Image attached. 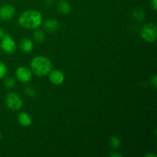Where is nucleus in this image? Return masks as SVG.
I'll return each mask as SVG.
<instances>
[{
	"instance_id": "nucleus-8",
	"label": "nucleus",
	"mask_w": 157,
	"mask_h": 157,
	"mask_svg": "<svg viewBox=\"0 0 157 157\" xmlns=\"http://www.w3.org/2000/svg\"><path fill=\"white\" fill-rule=\"evenodd\" d=\"M50 75H49V79H50L51 82L54 84H62L63 81L64 80V75L61 71L58 70H54L51 71Z\"/></svg>"
},
{
	"instance_id": "nucleus-20",
	"label": "nucleus",
	"mask_w": 157,
	"mask_h": 157,
	"mask_svg": "<svg viewBox=\"0 0 157 157\" xmlns=\"http://www.w3.org/2000/svg\"><path fill=\"white\" fill-rule=\"evenodd\" d=\"M151 7L154 11H156L157 0H151Z\"/></svg>"
},
{
	"instance_id": "nucleus-3",
	"label": "nucleus",
	"mask_w": 157,
	"mask_h": 157,
	"mask_svg": "<svg viewBox=\"0 0 157 157\" xmlns=\"http://www.w3.org/2000/svg\"><path fill=\"white\" fill-rule=\"evenodd\" d=\"M141 36L143 39L147 42H154L157 38V29L156 25L152 22L146 24L141 29Z\"/></svg>"
},
{
	"instance_id": "nucleus-22",
	"label": "nucleus",
	"mask_w": 157,
	"mask_h": 157,
	"mask_svg": "<svg viewBox=\"0 0 157 157\" xmlns=\"http://www.w3.org/2000/svg\"><path fill=\"white\" fill-rule=\"evenodd\" d=\"M4 35H5V33H4V32H3V30L2 29H0V39H2V38H3Z\"/></svg>"
},
{
	"instance_id": "nucleus-4",
	"label": "nucleus",
	"mask_w": 157,
	"mask_h": 157,
	"mask_svg": "<svg viewBox=\"0 0 157 157\" xmlns=\"http://www.w3.org/2000/svg\"><path fill=\"white\" fill-rule=\"evenodd\" d=\"M6 104L7 107L12 110H18L22 107V100L16 93L8 94L6 98Z\"/></svg>"
},
{
	"instance_id": "nucleus-23",
	"label": "nucleus",
	"mask_w": 157,
	"mask_h": 157,
	"mask_svg": "<svg viewBox=\"0 0 157 157\" xmlns=\"http://www.w3.org/2000/svg\"><path fill=\"white\" fill-rule=\"evenodd\" d=\"M146 156H147V157H150V156L156 157V154H152V153H149V154L146 155Z\"/></svg>"
},
{
	"instance_id": "nucleus-14",
	"label": "nucleus",
	"mask_w": 157,
	"mask_h": 157,
	"mask_svg": "<svg viewBox=\"0 0 157 157\" xmlns=\"http://www.w3.org/2000/svg\"><path fill=\"white\" fill-rule=\"evenodd\" d=\"M110 144L113 149H117L121 145V140L118 136H113L110 140Z\"/></svg>"
},
{
	"instance_id": "nucleus-6",
	"label": "nucleus",
	"mask_w": 157,
	"mask_h": 157,
	"mask_svg": "<svg viewBox=\"0 0 157 157\" xmlns=\"http://www.w3.org/2000/svg\"><path fill=\"white\" fill-rule=\"evenodd\" d=\"M16 78L18 81L23 83H27L32 79V72L28 67H20L16 71Z\"/></svg>"
},
{
	"instance_id": "nucleus-11",
	"label": "nucleus",
	"mask_w": 157,
	"mask_h": 157,
	"mask_svg": "<svg viewBox=\"0 0 157 157\" xmlns=\"http://www.w3.org/2000/svg\"><path fill=\"white\" fill-rule=\"evenodd\" d=\"M58 10L61 14H68L71 11V6L68 2L61 0L58 4Z\"/></svg>"
},
{
	"instance_id": "nucleus-9",
	"label": "nucleus",
	"mask_w": 157,
	"mask_h": 157,
	"mask_svg": "<svg viewBox=\"0 0 157 157\" xmlns=\"http://www.w3.org/2000/svg\"><path fill=\"white\" fill-rule=\"evenodd\" d=\"M59 26V22L54 18H48L43 22V27L48 32H55L56 30H58Z\"/></svg>"
},
{
	"instance_id": "nucleus-5",
	"label": "nucleus",
	"mask_w": 157,
	"mask_h": 157,
	"mask_svg": "<svg viewBox=\"0 0 157 157\" xmlns=\"http://www.w3.org/2000/svg\"><path fill=\"white\" fill-rule=\"evenodd\" d=\"M1 48L6 53L12 54L16 49V44L15 41L9 36V34H5L2 38Z\"/></svg>"
},
{
	"instance_id": "nucleus-15",
	"label": "nucleus",
	"mask_w": 157,
	"mask_h": 157,
	"mask_svg": "<svg viewBox=\"0 0 157 157\" xmlns=\"http://www.w3.org/2000/svg\"><path fill=\"white\" fill-rule=\"evenodd\" d=\"M133 16L137 21H143L144 18V12L143 9H139V8L135 9L133 12Z\"/></svg>"
},
{
	"instance_id": "nucleus-17",
	"label": "nucleus",
	"mask_w": 157,
	"mask_h": 157,
	"mask_svg": "<svg viewBox=\"0 0 157 157\" xmlns=\"http://www.w3.org/2000/svg\"><path fill=\"white\" fill-rule=\"evenodd\" d=\"M7 74V67L3 62L0 61V79H2Z\"/></svg>"
},
{
	"instance_id": "nucleus-12",
	"label": "nucleus",
	"mask_w": 157,
	"mask_h": 157,
	"mask_svg": "<svg viewBox=\"0 0 157 157\" xmlns=\"http://www.w3.org/2000/svg\"><path fill=\"white\" fill-rule=\"evenodd\" d=\"M21 48L25 52H30L33 49V42L29 38H25L21 41Z\"/></svg>"
},
{
	"instance_id": "nucleus-21",
	"label": "nucleus",
	"mask_w": 157,
	"mask_h": 157,
	"mask_svg": "<svg viewBox=\"0 0 157 157\" xmlns=\"http://www.w3.org/2000/svg\"><path fill=\"white\" fill-rule=\"evenodd\" d=\"M110 157H122V155L121 153H112L110 155Z\"/></svg>"
},
{
	"instance_id": "nucleus-19",
	"label": "nucleus",
	"mask_w": 157,
	"mask_h": 157,
	"mask_svg": "<svg viewBox=\"0 0 157 157\" xmlns=\"http://www.w3.org/2000/svg\"><path fill=\"white\" fill-rule=\"evenodd\" d=\"M151 83L152 84H153V86L154 87H157V78H156V75H153V78H152L151 79Z\"/></svg>"
},
{
	"instance_id": "nucleus-2",
	"label": "nucleus",
	"mask_w": 157,
	"mask_h": 157,
	"mask_svg": "<svg viewBox=\"0 0 157 157\" xmlns=\"http://www.w3.org/2000/svg\"><path fill=\"white\" fill-rule=\"evenodd\" d=\"M52 67V62L47 57L36 56L31 61V68L37 76H45L50 73Z\"/></svg>"
},
{
	"instance_id": "nucleus-24",
	"label": "nucleus",
	"mask_w": 157,
	"mask_h": 157,
	"mask_svg": "<svg viewBox=\"0 0 157 157\" xmlns=\"http://www.w3.org/2000/svg\"><path fill=\"white\" fill-rule=\"evenodd\" d=\"M1 138H2V133L1 132H0V140H1Z\"/></svg>"
},
{
	"instance_id": "nucleus-1",
	"label": "nucleus",
	"mask_w": 157,
	"mask_h": 157,
	"mask_svg": "<svg viewBox=\"0 0 157 157\" xmlns=\"http://www.w3.org/2000/svg\"><path fill=\"white\" fill-rule=\"evenodd\" d=\"M18 23L25 29H37L42 23V15L36 10H27L19 15Z\"/></svg>"
},
{
	"instance_id": "nucleus-13",
	"label": "nucleus",
	"mask_w": 157,
	"mask_h": 157,
	"mask_svg": "<svg viewBox=\"0 0 157 157\" xmlns=\"http://www.w3.org/2000/svg\"><path fill=\"white\" fill-rule=\"evenodd\" d=\"M34 39H35V41H36L37 43H41L44 41V34L43 33V32L41 30H39V29H38V30L35 31V32H34Z\"/></svg>"
},
{
	"instance_id": "nucleus-16",
	"label": "nucleus",
	"mask_w": 157,
	"mask_h": 157,
	"mask_svg": "<svg viewBox=\"0 0 157 157\" xmlns=\"http://www.w3.org/2000/svg\"><path fill=\"white\" fill-rule=\"evenodd\" d=\"M4 84L7 88H12L15 86V80L11 77H9V78H6L5 79Z\"/></svg>"
},
{
	"instance_id": "nucleus-7",
	"label": "nucleus",
	"mask_w": 157,
	"mask_h": 157,
	"mask_svg": "<svg viewBox=\"0 0 157 157\" xmlns=\"http://www.w3.org/2000/svg\"><path fill=\"white\" fill-rule=\"evenodd\" d=\"M15 15V8L11 5H4L0 7V18L4 21L11 19Z\"/></svg>"
},
{
	"instance_id": "nucleus-18",
	"label": "nucleus",
	"mask_w": 157,
	"mask_h": 157,
	"mask_svg": "<svg viewBox=\"0 0 157 157\" xmlns=\"http://www.w3.org/2000/svg\"><path fill=\"white\" fill-rule=\"evenodd\" d=\"M25 93L29 97H34L35 95V90L32 87H28L25 89Z\"/></svg>"
},
{
	"instance_id": "nucleus-10",
	"label": "nucleus",
	"mask_w": 157,
	"mask_h": 157,
	"mask_svg": "<svg viewBox=\"0 0 157 157\" xmlns=\"http://www.w3.org/2000/svg\"><path fill=\"white\" fill-rule=\"evenodd\" d=\"M18 120L19 124H21L22 127H29L32 124V117L29 113H25V112H22L18 114Z\"/></svg>"
}]
</instances>
